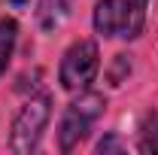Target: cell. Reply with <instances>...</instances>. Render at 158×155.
<instances>
[{"label":"cell","instance_id":"8992f818","mask_svg":"<svg viewBox=\"0 0 158 155\" xmlns=\"http://www.w3.org/2000/svg\"><path fill=\"white\" fill-rule=\"evenodd\" d=\"M137 149H140L143 155H158V113H152V119L146 122Z\"/></svg>","mask_w":158,"mask_h":155},{"label":"cell","instance_id":"277c9868","mask_svg":"<svg viewBox=\"0 0 158 155\" xmlns=\"http://www.w3.org/2000/svg\"><path fill=\"white\" fill-rule=\"evenodd\" d=\"M98 70H100V49H98V40L91 37H82V40H73L64 55H61V64H58V82L64 91H85L94 79H98Z\"/></svg>","mask_w":158,"mask_h":155},{"label":"cell","instance_id":"ba28073f","mask_svg":"<svg viewBox=\"0 0 158 155\" xmlns=\"http://www.w3.org/2000/svg\"><path fill=\"white\" fill-rule=\"evenodd\" d=\"M9 3H15V6H24V3H27V0H9Z\"/></svg>","mask_w":158,"mask_h":155},{"label":"cell","instance_id":"5b68a950","mask_svg":"<svg viewBox=\"0 0 158 155\" xmlns=\"http://www.w3.org/2000/svg\"><path fill=\"white\" fill-rule=\"evenodd\" d=\"M15 46H19V21L12 15H3L0 19V76L9 70Z\"/></svg>","mask_w":158,"mask_h":155},{"label":"cell","instance_id":"52a82bcc","mask_svg":"<svg viewBox=\"0 0 158 155\" xmlns=\"http://www.w3.org/2000/svg\"><path fill=\"white\" fill-rule=\"evenodd\" d=\"M94 152H100V155H106V152H128V143L118 140L116 134H106L98 146H94Z\"/></svg>","mask_w":158,"mask_h":155},{"label":"cell","instance_id":"3957f363","mask_svg":"<svg viewBox=\"0 0 158 155\" xmlns=\"http://www.w3.org/2000/svg\"><path fill=\"white\" fill-rule=\"evenodd\" d=\"M52 119V94L40 91L31 94L19 107V113L12 116V128H9V152L15 155H31L43 140V131Z\"/></svg>","mask_w":158,"mask_h":155},{"label":"cell","instance_id":"7a4b0ae2","mask_svg":"<svg viewBox=\"0 0 158 155\" xmlns=\"http://www.w3.org/2000/svg\"><path fill=\"white\" fill-rule=\"evenodd\" d=\"M103 110H106V97L100 91H91V88L76 91V97L64 107L61 122H58V149L61 152H73L91 134V128L103 116Z\"/></svg>","mask_w":158,"mask_h":155},{"label":"cell","instance_id":"6da1fadb","mask_svg":"<svg viewBox=\"0 0 158 155\" xmlns=\"http://www.w3.org/2000/svg\"><path fill=\"white\" fill-rule=\"evenodd\" d=\"M149 15V0H98L91 9V27L103 40H140Z\"/></svg>","mask_w":158,"mask_h":155}]
</instances>
